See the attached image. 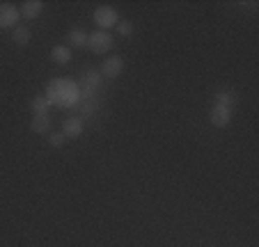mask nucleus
<instances>
[{
  "mask_svg": "<svg viewBox=\"0 0 259 247\" xmlns=\"http://www.w3.org/2000/svg\"><path fill=\"white\" fill-rule=\"evenodd\" d=\"M46 101L51 106H58L62 110L80 106L83 101V94H80V85L71 78H53V80L46 85Z\"/></svg>",
  "mask_w": 259,
  "mask_h": 247,
  "instance_id": "1",
  "label": "nucleus"
},
{
  "mask_svg": "<svg viewBox=\"0 0 259 247\" xmlns=\"http://www.w3.org/2000/svg\"><path fill=\"white\" fill-rule=\"evenodd\" d=\"M115 46L113 41V34L106 32V30H97V32L88 34V48L92 51L94 55H103Z\"/></svg>",
  "mask_w": 259,
  "mask_h": 247,
  "instance_id": "2",
  "label": "nucleus"
},
{
  "mask_svg": "<svg viewBox=\"0 0 259 247\" xmlns=\"http://www.w3.org/2000/svg\"><path fill=\"white\" fill-rule=\"evenodd\" d=\"M92 19H94V25H97V28H101L108 32V28H115V25L119 23V12L110 5H101L94 10Z\"/></svg>",
  "mask_w": 259,
  "mask_h": 247,
  "instance_id": "3",
  "label": "nucleus"
},
{
  "mask_svg": "<svg viewBox=\"0 0 259 247\" xmlns=\"http://www.w3.org/2000/svg\"><path fill=\"white\" fill-rule=\"evenodd\" d=\"M99 82H101V73L94 71V69H90V71L83 73V78H80V94H83V101L85 98H92L94 89L99 87Z\"/></svg>",
  "mask_w": 259,
  "mask_h": 247,
  "instance_id": "4",
  "label": "nucleus"
},
{
  "mask_svg": "<svg viewBox=\"0 0 259 247\" xmlns=\"http://www.w3.org/2000/svg\"><path fill=\"white\" fill-rule=\"evenodd\" d=\"M21 19V12L12 3H0V28H16Z\"/></svg>",
  "mask_w": 259,
  "mask_h": 247,
  "instance_id": "5",
  "label": "nucleus"
},
{
  "mask_svg": "<svg viewBox=\"0 0 259 247\" xmlns=\"http://www.w3.org/2000/svg\"><path fill=\"white\" fill-rule=\"evenodd\" d=\"M209 119H211V124H213L215 128H225L227 124L232 121V108L215 103V106L211 108V112H209Z\"/></svg>",
  "mask_w": 259,
  "mask_h": 247,
  "instance_id": "6",
  "label": "nucleus"
},
{
  "mask_svg": "<svg viewBox=\"0 0 259 247\" xmlns=\"http://www.w3.org/2000/svg\"><path fill=\"white\" fill-rule=\"evenodd\" d=\"M122 69H124V60L119 58V55H113V58H108L106 62L101 64V78H110V80H113V78H117L119 73H122Z\"/></svg>",
  "mask_w": 259,
  "mask_h": 247,
  "instance_id": "7",
  "label": "nucleus"
},
{
  "mask_svg": "<svg viewBox=\"0 0 259 247\" xmlns=\"http://www.w3.org/2000/svg\"><path fill=\"white\" fill-rule=\"evenodd\" d=\"M83 128H85V124H83V119L80 117H67V119L62 121V135L64 137H80L83 135Z\"/></svg>",
  "mask_w": 259,
  "mask_h": 247,
  "instance_id": "8",
  "label": "nucleus"
},
{
  "mask_svg": "<svg viewBox=\"0 0 259 247\" xmlns=\"http://www.w3.org/2000/svg\"><path fill=\"white\" fill-rule=\"evenodd\" d=\"M19 12H21L23 19L32 21V19H37V16L44 12V3H41V0H25L23 5L19 7Z\"/></svg>",
  "mask_w": 259,
  "mask_h": 247,
  "instance_id": "9",
  "label": "nucleus"
},
{
  "mask_svg": "<svg viewBox=\"0 0 259 247\" xmlns=\"http://www.w3.org/2000/svg\"><path fill=\"white\" fill-rule=\"evenodd\" d=\"M71 58H73V53L69 46H53V48H51V60H53L55 64H69Z\"/></svg>",
  "mask_w": 259,
  "mask_h": 247,
  "instance_id": "10",
  "label": "nucleus"
},
{
  "mask_svg": "<svg viewBox=\"0 0 259 247\" xmlns=\"http://www.w3.org/2000/svg\"><path fill=\"white\" fill-rule=\"evenodd\" d=\"M30 128H32V133H39V135L49 133V128H51V117H49V115H34L32 121H30Z\"/></svg>",
  "mask_w": 259,
  "mask_h": 247,
  "instance_id": "11",
  "label": "nucleus"
},
{
  "mask_svg": "<svg viewBox=\"0 0 259 247\" xmlns=\"http://www.w3.org/2000/svg\"><path fill=\"white\" fill-rule=\"evenodd\" d=\"M69 46H76V48H88V32L83 30H71L69 32Z\"/></svg>",
  "mask_w": 259,
  "mask_h": 247,
  "instance_id": "12",
  "label": "nucleus"
},
{
  "mask_svg": "<svg viewBox=\"0 0 259 247\" xmlns=\"http://www.w3.org/2000/svg\"><path fill=\"white\" fill-rule=\"evenodd\" d=\"M30 110H32V115H49L51 103L46 101V96H34L30 101Z\"/></svg>",
  "mask_w": 259,
  "mask_h": 247,
  "instance_id": "13",
  "label": "nucleus"
},
{
  "mask_svg": "<svg viewBox=\"0 0 259 247\" xmlns=\"http://www.w3.org/2000/svg\"><path fill=\"white\" fill-rule=\"evenodd\" d=\"M12 39H14V44L19 46H28L30 39H32V34H30L28 28H23V25H19V28L12 30Z\"/></svg>",
  "mask_w": 259,
  "mask_h": 247,
  "instance_id": "14",
  "label": "nucleus"
},
{
  "mask_svg": "<svg viewBox=\"0 0 259 247\" xmlns=\"http://www.w3.org/2000/svg\"><path fill=\"white\" fill-rule=\"evenodd\" d=\"M215 101H218L220 106L232 108V106H234V101H236V96H234V92H218V94H215Z\"/></svg>",
  "mask_w": 259,
  "mask_h": 247,
  "instance_id": "15",
  "label": "nucleus"
},
{
  "mask_svg": "<svg viewBox=\"0 0 259 247\" xmlns=\"http://www.w3.org/2000/svg\"><path fill=\"white\" fill-rule=\"evenodd\" d=\"M115 28H117V32L122 34V37H128V34L133 32V23H131V21H119Z\"/></svg>",
  "mask_w": 259,
  "mask_h": 247,
  "instance_id": "16",
  "label": "nucleus"
},
{
  "mask_svg": "<svg viewBox=\"0 0 259 247\" xmlns=\"http://www.w3.org/2000/svg\"><path fill=\"white\" fill-rule=\"evenodd\" d=\"M64 140H67V137H64L62 133H51V135H49V144L51 146H62Z\"/></svg>",
  "mask_w": 259,
  "mask_h": 247,
  "instance_id": "17",
  "label": "nucleus"
}]
</instances>
